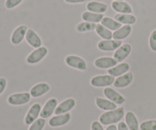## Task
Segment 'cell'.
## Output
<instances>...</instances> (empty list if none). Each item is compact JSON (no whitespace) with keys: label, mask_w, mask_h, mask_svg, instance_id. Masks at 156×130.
Returning a JSON list of instances; mask_svg holds the SVG:
<instances>
[{"label":"cell","mask_w":156,"mask_h":130,"mask_svg":"<svg viewBox=\"0 0 156 130\" xmlns=\"http://www.w3.org/2000/svg\"><path fill=\"white\" fill-rule=\"evenodd\" d=\"M125 111L123 107H119L113 111H107L100 116L99 121L102 125L110 126L119 123L124 117Z\"/></svg>","instance_id":"cell-1"},{"label":"cell","mask_w":156,"mask_h":130,"mask_svg":"<svg viewBox=\"0 0 156 130\" xmlns=\"http://www.w3.org/2000/svg\"><path fill=\"white\" fill-rule=\"evenodd\" d=\"M115 81V79L110 75H102L93 77L91 79V84L92 86L96 88H103L108 87L113 85Z\"/></svg>","instance_id":"cell-2"},{"label":"cell","mask_w":156,"mask_h":130,"mask_svg":"<svg viewBox=\"0 0 156 130\" xmlns=\"http://www.w3.org/2000/svg\"><path fill=\"white\" fill-rule=\"evenodd\" d=\"M31 95L28 92L17 93L10 95L8 98V102L11 105L14 106H19V105L25 104L30 101Z\"/></svg>","instance_id":"cell-3"},{"label":"cell","mask_w":156,"mask_h":130,"mask_svg":"<svg viewBox=\"0 0 156 130\" xmlns=\"http://www.w3.org/2000/svg\"><path fill=\"white\" fill-rule=\"evenodd\" d=\"M65 62L69 66L72 68L76 69L85 71L87 69V65L85 61L83 59L74 55H69L66 56L65 59Z\"/></svg>","instance_id":"cell-4"},{"label":"cell","mask_w":156,"mask_h":130,"mask_svg":"<svg viewBox=\"0 0 156 130\" xmlns=\"http://www.w3.org/2000/svg\"><path fill=\"white\" fill-rule=\"evenodd\" d=\"M48 50L45 47H41L34 50L27 57V62L29 64H36L41 62L46 56Z\"/></svg>","instance_id":"cell-5"},{"label":"cell","mask_w":156,"mask_h":130,"mask_svg":"<svg viewBox=\"0 0 156 130\" xmlns=\"http://www.w3.org/2000/svg\"><path fill=\"white\" fill-rule=\"evenodd\" d=\"M121 45V40H103L98 44V47L99 50L102 51H114V50H117Z\"/></svg>","instance_id":"cell-6"},{"label":"cell","mask_w":156,"mask_h":130,"mask_svg":"<svg viewBox=\"0 0 156 130\" xmlns=\"http://www.w3.org/2000/svg\"><path fill=\"white\" fill-rule=\"evenodd\" d=\"M41 110H42L41 109V105L40 104H34L29 109L25 119H24V122H25L26 124L31 125L35 120H37V117L41 114Z\"/></svg>","instance_id":"cell-7"},{"label":"cell","mask_w":156,"mask_h":130,"mask_svg":"<svg viewBox=\"0 0 156 130\" xmlns=\"http://www.w3.org/2000/svg\"><path fill=\"white\" fill-rule=\"evenodd\" d=\"M57 100L55 98H50V100L46 102L45 105L41 110L40 116L41 118L47 119L52 116V114L55 112L56 107H57Z\"/></svg>","instance_id":"cell-8"},{"label":"cell","mask_w":156,"mask_h":130,"mask_svg":"<svg viewBox=\"0 0 156 130\" xmlns=\"http://www.w3.org/2000/svg\"><path fill=\"white\" fill-rule=\"evenodd\" d=\"M104 94L108 100L114 102L116 104H123L126 101L125 98L121 94H119L117 91H116L115 90L110 88V87H107V88H105Z\"/></svg>","instance_id":"cell-9"},{"label":"cell","mask_w":156,"mask_h":130,"mask_svg":"<svg viewBox=\"0 0 156 130\" xmlns=\"http://www.w3.org/2000/svg\"><path fill=\"white\" fill-rule=\"evenodd\" d=\"M131 50H132V47H131L130 44H123L115 51L114 54V59L117 62L123 61L129 56V55L131 53Z\"/></svg>","instance_id":"cell-10"},{"label":"cell","mask_w":156,"mask_h":130,"mask_svg":"<svg viewBox=\"0 0 156 130\" xmlns=\"http://www.w3.org/2000/svg\"><path fill=\"white\" fill-rule=\"evenodd\" d=\"M27 27L25 25H21L17 27L13 31L11 37V41L15 45H18L20 43L22 42L24 38L25 37L26 33L27 31Z\"/></svg>","instance_id":"cell-11"},{"label":"cell","mask_w":156,"mask_h":130,"mask_svg":"<svg viewBox=\"0 0 156 130\" xmlns=\"http://www.w3.org/2000/svg\"><path fill=\"white\" fill-rule=\"evenodd\" d=\"M76 106V100L73 98H69L63 100L62 103L59 104L55 111L56 115H61V114H67L69 111L73 110V108Z\"/></svg>","instance_id":"cell-12"},{"label":"cell","mask_w":156,"mask_h":130,"mask_svg":"<svg viewBox=\"0 0 156 130\" xmlns=\"http://www.w3.org/2000/svg\"><path fill=\"white\" fill-rule=\"evenodd\" d=\"M133 80V75L132 72H126L119 76L115 79L114 85L115 88H122L129 86Z\"/></svg>","instance_id":"cell-13"},{"label":"cell","mask_w":156,"mask_h":130,"mask_svg":"<svg viewBox=\"0 0 156 130\" xmlns=\"http://www.w3.org/2000/svg\"><path fill=\"white\" fill-rule=\"evenodd\" d=\"M117 62L112 57H100L94 60V65L98 69H109L117 65Z\"/></svg>","instance_id":"cell-14"},{"label":"cell","mask_w":156,"mask_h":130,"mask_svg":"<svg viewBox=\"0 0 156 130\" xmlns=\"http://www.w3.org/2000/svg\"><path fill=\"white\" fill-rule=\"evenodd\" d=\"M71 119L70 114L67 113L65 114H61V115H56L53 117L49 120V124L52 127H58V126H62L67 124L69 122Z\"/></svg>","instance_id":"cell-15"},{"label":"cell","mask_w":156,"mask_h":130,"mask_svg":"<svg viewBox=\"0 0 156 130\" xmlns=\"http://www.w3.org/2000/svg\"><path fill=\"white\" fill-rule=\"evenodd\" d=\"M25 39L27 40V42L32 47H34L35 49L39 48L42 45V40H41V39L38 36L37 33L34 30H32V29H28L27 30L25 36Z\"/></svg>","instance_id":"cell-16"},{"label":"cell","mask_w":156,"mask_h":130,"mask_svg":"<svg viewBox=\"0 0 156 130\" xmlns=\"http://www.w3.org/2000/svg\"><path fill=\"white\" fill-rule=\"evenodd\" d=\"M50 90V85H49L48 84L42 82V83L37 84L34 86L32 87V88L30 89V95H31V97H39L44 95L45 94H47Z\"/></svg>","instance_id":"cell-17"},{"label":"cell","mask_w":156,"mask_h":130,"mask_svg":"<svg viewBox=\"0 0 156 130\" xmlns=\"http://www.w3.org/2000/svg\"><path fill=\"white\" fill-rule=\"evenodd\" d=\"M129 69V65L126 62H122L119 65H115L113 68L109 69L108 70V73H109L110 76L113 77H119L125 73L128 72Z\"/></svg>","instance_id":"cell-18"},{"label":"cell","mask_w":156,"mask_h":130,"mask_svg":"<svg viewBox=\"0 0 156 130\" xmlns=\"http://www.w3.org/2000/svg\"><path fill=\"white\" fill-rule=\"evenodd\" d=\"M113 9L115 12H119V14H130L132 13L133 9L129 4L123 1H114L112 4Z\"/></svg>","instance_id":"cell-19"},{"label":"cell","mask_w":156,"mask_h":130,"mask_svg":"<svg viewBox=\"0 0 156 130\" xmlns=\"http://www.w3.org/2000/svg\"><path fill=\"white\" fill-rule=\"evenodd\" d=\"M131 31H132V27L129 24H125L113 33V38L116 40H122L126 39L130 34Z\"/></svg>","instance_id":"cell-20"},{"label":"cell","mask_w":156,"mask_h":130,"mask_svg":"<svg viewBox=\"0 0 156 130\" xmlns=\"http://www.w3.org/2000/svg\"><path fill=\"white\" fill-rule=\"evenodd\" d=\"M86 9H88V12H94V13L98 14H103L108 9V5L107 4L100 2L92 1L90 2L87 4Z\"/></svg>","instance_id":"cell-21"},{"label":"cell","mask_w":156,"mask_h":130,"mask_svg":"<svg viewBox=\"0 0 156 130\" xmlns=\"http://www.w3.org/2000/svg\"><path fill=\"white\" fill-rule=\"evenodd\" d=\"M95 103L98 107L100 108L101 110H103V111H110L117 109V104H116L111 101L110 100L101 98V97H97L95 100Z\"/></svg>","instance_id":"cell-22"},{"label":"cell","mask_w":156,"mask_h":130,"mask_svg":"<svg viewBox=\"0 0 156 130\" xmlns=\"http://www.w3.org/2000/svg\"><path fill=\"white\" fill-rule=\"evenodd\" d=\"M104 15L103 14H98L94 13V12H85L82 15V18L85 21H88V22L91 23H99L103 19Z\"/></svg>","instance_id":"cell-23"},{"label":"cell","mask_w":156,"mask_h":130,"mask_svg":"<svg viewBox=\"0 0 156 130\" xmlns=\"http://www.w3.org/2000/svg\"><path fill=\"white\" fill-rule=\"evenodd\" d=\"M101 23L102 25L109 29L110 30H114V31L118 30L119 28L122 27L121 23L118 22L115 19H113V18H109V17H104Z\"/></svg>","instance_id":"cell-24"},{"label":"cell","mask_w":156,"mask_h":130,"mask_svg":"<svg viewBox=\"0 0 156 130\" xmlns=\"http://www.w3.org/2000/svg\"><path fill=\"white\" fill-rule=\"evenodd\" d=\"M114 19L121 24H133L136 21V18L133 15L130 14H117L114 16Z\"/></svg>","instance_id":"cell-25"},{"label":"cell","mask_w":156,"mask_h":130,"mask_svg":"<svg viewBox=\"0 0 156 130\" xmlns=\"http://www.w3.org/2000/svg\"><path fill=\"white\" fill-rule=\"evenodd\" d=\"M126 123L129 130H139L140 126L136 117L133 112H127L125 116Z\"/></svg>","instance_id":"cell-26"},{"label":"cell","mask_w":156,"mask_h":130,"mask_svg":"<svg viewBox=\"0 0 156 130\" xmlns=\"http://www.w3.org/2000/svg\"><path fill=\"white\" fill-rule=\"evenodd\" d=\"M95 31L104 40H111L113 38V33L111 32V30L105 27L101 24H97Z\"/></svg>","instance_id":"cell-27"},{"label":"cell","mask_w":156,"mask_h":130,"mask_svg":"<svg viewBox=\"0 0 156 130\" xmlns=\"http://www.w3.org/2000/svg\"><path fill=\"white\" fill-rule=\"evenodd\" d=\"M96 26L97 24L94 23L88 22V21H84V22L79 23L77 26H76V30L79 32H87L90 31V30H95Z\"/></svg>","instance_id":"cell-28"},{"label":"cell","mask_w":156,"mask_h":130,"mask_svg":"<svg viewBox=\"0 0 156 130\" xmlns=\"http://www.w3.org/2000/svg\"><path fill=\"white\" fill-rule=\"evenodd\" d=\"M46 124V120L44 118H40L35 120L31 125L28 130H43Z\"/></svg>","instance_id":"cell-29"},{"label":"cell","mask_w":156,"mask_h":130,"mask_svg":"<svg viewBox=\"0 0 156 130\" xmlns=\"http://www.w3.org/2000/svg\"><path fill=\"white\" fill-rule=\"evenodd\" d=\"M140 128L141 130H156V120H147L140 124Z\"/></svg>","instance_id":"cell-30"},{"label":"cell","mask_w":156,"mask_h":130,"mask_svg":"<svg viewBox=\"0 0 156 130\" xmlns=\"http://www.w3.org/2000/svg\"><path fill=\"white\" fill-rule=\"evenodd\" d=\"M149 46L152 51L156 52V30L152 32L149 37Z\"/></svg>","instance_id":"cell-31"},{"label":"cell","mask_w":156,"mask_h":130,"mask_svg":"<svg viewBox=\"0 0 156 130\" xmlns=\"http://www.w3.org/2000/svg\"><path fill=\"white\" fill-rule=\"evenodd\" d=\"M23 0H6L5 6L7 9H12L18 5Z\"/></svg>","instance_id":"cell-32"},{"label":"cell","mask_w":156,"mask_h":130,"mask_svg":"<svg viewBox=\"0 0 156 130\" xmlns=\"http://www.w3.org/2000/svg\"><path fill=\"white\" fill-rule=\"evenodd\" d=\"M91 130H104V128L100 122L94 121L91 123Z\"/></svg>","instance_id":"cell-33"},{"label":"cell","mask_w":156,"mask_h":130,"mask_svg":"<svg viewBox=\"0 0 156 130\" xmlns=\"http://www.w3.org/2000/svg\"><path fill=\"white\" fill-rule=\"evenodd\" d=\"M7 85V80L5 78H0V94L3 93Z\"/></svg>","instance_id":"cell-34"},{"label":"cell","mask_w":156,"mask_h":130,"mask_svg":"<svg viewBox=\"0 0 156 130\" xmlns=\"http://www.w3.org/2000/svg\"><path fill=\"white\" fill-rule=\"evenodd\" d=\"M117 130H129L127 125L124 122H120L117 126Z\"/></svg>","instance_id":"cell-35"},{"label":"cell","mask_w":156,"mask_h":130,"mask_svg":"<svg viewBox=\"0 0 156 130\" xmlns=\"http://www.w3.org/2000/svg\"><path fill=\"white\" fill-rule=\"evenodd\" d=\"M68 3H82L85 2L86 0H65Z\"/></svg>","instance_id":"cell-36"},{"label":"cell","mask_w":156,"mask_h":130,"mask_svg":"<svg viewBox=\"0 0 156 130\" xmlns=\"http://www.w3.org/2000/svg\"><path fill=\"white\" fill-rule=\"evenodd\" d=\"M106 130H117V127L114 124L110 125V126L107 128Z\"/></svg>","instance_id":"cell-37"},{"label":"cell","mask_w":156,"mask_h":130,"mask_svg":"<svg viewBox=\"0 0 156 130\" xmlns=\"http://www.w3.org/2000/svg\"><path fill=\"white\" fill-rule=\"evenodd\" d=\"M114 1H123V0H114Z\"/></svg>","instance_id":"cell-38"}]
</instances>
